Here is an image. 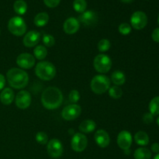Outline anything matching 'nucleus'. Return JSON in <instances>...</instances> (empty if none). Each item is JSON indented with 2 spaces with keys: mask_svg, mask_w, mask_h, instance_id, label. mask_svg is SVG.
I'll return each instance as SVG.
<instances>
[{
  "mask_svg": "<svg viewBox=\"0 0 159 159\" xmlns=\"http://www.w3.org/2000/svg\"><path fill=\"white\" fill-rule=\"evenodd\" d=\"M36 141H37V143H39L40 144H46L48 142V136L46 133L44 132H38V133L36 134Z\"/></svg>",
  "mask_w": 159,
  "mask_h": 159,
  "instance_id": "obj_31",
  "label": "nucleus"
},
{
  "mask_svg": "<svg viewBox=\"0 0 159 159\" xmlns=\"http://www.w3.org/2000/svg\"><path fill=\"white\" fill-rule=\"evenodd\" d=\"M14 100V92L10 88H5L0 93V101L4 105H9Z\"/></svg>",
  "mask_w": 159,
  "mask_h": 159,
  "instance_id": "obj_18",
  "label": "nucleus"
},
{
  "mask_svg": "<svg viewBox=\"0 0 159 159\" xmlns=\"http://www.w3.org/2000/svg\"><path fill=\"white\" fill-rule=\"evenodd\" d=\"M16 64L23 69H30L35 65V57L29 53H22L17 57Z\"/></svg>",
  "mask_w": 159,
  "mask_h": 159,
  "instance_id": "obj_11",
  "label": "nucleus"
},
{
  "mask_svg": "<svg viewBox=\"0 0 159 159\" xmlns=\"http://www.w3.org/2000/svg\"><path fill=\"white\" fill-rule=\"evenodd\" d=\"M63 144L58 139H51L47 144V152L53 158H58L63 154Z\"/></svg>",
  "mask_w": 159,
  "mask_h": 159,
  "instance_id": "obj_9",
  "label": "nucleus"
},
{
  "mask_svg": "<svg viewBox=\"0 0 159 159\" xmlns=\"http://www.w3.org/2000/svg\"><path fill=\"white\" fill-rule=\"evenodd\" d=\"M109 96L111 98L114 99H118L121 98L123 96V91L119 86L117 85H114V86H111L109 89Z\"/></svg>",
  "mask_w": 159,
  "mask_h": 159,
  "instance_id": "obj_28",
  "label": "nucleus"
},
{
  "mask_svg": "<svg viewBox=\"0 0 159 159\" xmlns=\"http://www.w3.org/2000/svg\"><path fill=\"white\" fill-rule=\"evenodd\" d=\"M111 80L115 85H122L126 82V76L124 72L120 71H115L111 75Z\"/></svg>",
  "mask_w": 159,
  "mask_h": 159,
  "instance_id": "obj_22",
  "label": "nucleus"
},
{
  "mask_svg": "<svg viewBox=\"0 0 159 159\" xmlns=\"http://www.w3.org/2000/svg\"><path fill=\"white\" fill-rule=\"evenodd\" d=\"M13 9L19 15H24L27 11V4L24 0H16L14 2Z\"/></svg>",
  "mask_w": 159,
  "mask_h": 159,
  "instance_id": "obj_24",
  "label": "nucleus"
},
{
  "mask_svg": "<svg viewBox=\"0 0 159 159\" xmlns=\"http://www.w3.org/2000/svg\"><path fill=\"white\" fill-rule=\"evenodd\" d=\"M88 145V139L86 136L81 133H76L71 138V147L76 152H82Z\"/></svg>",
  "mask_w": 159,
  "mask_h": 159,
  "instance_id": "obj_8",
  "label": "nucleus"
},
{
  "mask_svg": "<svg viewBox=\"0 0 159 159\" xmlns=\"http://www.w3.org/2000/svg\"><path fill=\"white\" fill-rule=\"evenodd\" d=\"M8 29L13 35L20 37L26 31V25L24 20L20 16H14L8 23Z\"/></svg>",
  "mask_w": 159,
  "mask_h": 159,
  "instance_id": "obj_5",
  "label": "nucleus"
},
{
  "mask_svg": "<svg viewBox=\"0 0 159 159\" xmlns=\"http://www.w3.org/2000/svg\"><path fill=\"white\" fill-rule=\"evenodd\" d=\"M157 124H158L159 127V116L158 117V119H157Z\"/></svg>",
  "mask_w": 159,
  "mask_h": 159,
  "instance_id": "obj_41",
  "label": "nucleus"
},
{
  "mask_svg": "<svg viewBox=\"0 0 159 159\" xmlns=\"http://www.w3.org/2000/svg\"><path fill=\"white\" fill-rule=\"evenodd\" d=\"M154 120V116L150 113H145L143 116V121L146 124H150L153 122Z\"/></svg>",
  "mask_w": 159,
  "mask_h": 159,
  "instance_id": "obj_35",
  "label": "nucleus"
},
{
  "mask_svg": "<svg viewBox=\"0 0 159 159\" xmlns=\"http://www.w3.org/2000/svg\"><path fill=\"white\" fill-rule=\"evenodd\" d=\"M80 27L79 21L76 18L70 17L67 19L63 25V29L67 34H74L77 32Z\"/></svg>",
  "mask_w": 159,
  "mask_h": 159,
  "instance_id": "obj_17",
  "label": "nucleus"
},
{
  "mask_svg": "<svg viewBox=\"0 0 159 159\" xmlns=\"http://www.w3.org/2000/svg\"><path fill=\"white\" fill-rule=\"evenodd\" d=\"M34 55L38 60H43L48 55V50L44 46L38 45L34 50Z\"/></svg>",
  "mask_w": 159,
  "mask_h": 159,
  "instance_id": "obj_26",
  "label": "nucleus"
},
{
  "mask_svg": "<svg viewBox=\"0 0 159 159\" xmlns=\"http://www.w3.org/2000/svg\"><path fill=\"white\" fill-rule=\"evenodd\" d=\"M152 151L154 153L158 154L159 153V143H154L152 145Z\"/></svg>",
  "mask_w": 159,
  "mask_h": 159,
  "instance_id": "obj_38",
  "label": "nucleus"
},
{
  "mask_svg": "<svg viewBox=\"0 0 159 159\" xmlns=\"http://www.w3.org/2000/svg\"><path fill=\"white\" fill-rule=\"evenodd\" d=\"M130 24L132 27L137 30L144 29L148 24L147 15L142 11L134 12L130 17Z\"/></svg>",
  "mask_w": 159,
  "mask_h": 159,
  "instance_id": "obj_7",
  "label": "nucleus"
},
{
  "mask_svg": "<svg viewBox=\"0 0 159 159\" xmlns=\"http://www.w3.org/2000/svg\"><path fill=\"white\" fill-rule=\"evenodd\" d=\"M73 8L77 12L82 13L87 8V2L85 0H74Z\"/></svg>",
  "mask_w": 159,
  "mask_h": 159,
  "instance_id": "obj_27",
  "label": "nucleus"
},
{
  "mask_svg": "<svg viewBox=\"0 0 159 159\" xmlns=\"http://www.w3.org/2000/svg\"><path fill=\"white\" fill-rule=\"evenodd\" d=\"M132 135L127 130H122L117 136V144L122 150H129L132 144Z\"/></svg>",
  "mask_w": 159,
  "mask_h": 159,
  "instance_id": "obj_13",
  "label": "nucleus"
},
{
  "mask_svg": "<svg viewBox=\"0 0 159 159\" xmlns=\"http://www.w3.org/2000/svg\"><path fill=\"white\" fill-rule=\"evenodd\" d=\"M48 21H49V15L47 12H42L36 15V16L34 17V23L38 27H43L46 26Z\"/></svg>",
  "mask_w": 159,
  "mask_h": 159,
  "instance_id": "obj_20",
  "label": "nucleus"
},
{
  "mask_svg": "<svg viewBox=\"0 0 159 159\" xmlns=\"http://www.w3.org/2000/svg\"><path fill=\"white\" fill-rule=\"evenodd\" d=\"M149 112L153 116L159 115V96H155L151 100L148 106Z\"/></svg>",
  "mask_w": 159,
  "mask_h": 159,
  "instance_id": "obj_25",
  "label": "nucleus"
},
{
  "mask_svg": "<svg viewBox=\"0 0 159 159\" xmlns=\"http://www.w3.org/2000/svg\"><path fill=\"white\" fill-rule=\"evenodd\" d=\"M118 30L122 35H128L131 32V26L127 23H123L120 25Z\"/></svg>",
  "mask_w": 159,
  "mask_h": 159,
  "instance_id": "obj_32",
  "label": "nucleus"
},
{
  "mask_svg": "<svg viewBox=\"0 0 159 159\" xmlns=\"http://www.w3.org/2000/svg\"><path fill=\"white\" fill-rule=\"evenodd\" d=\"M98 17L94 11L88 10L82 12L79 17V21L85 26H92L97 22Z\"/></svg>",
  "mask_w": 159,
  "mask_h": 159,
  "instance_id": "obj_16",
  "label": "nucleus"
},
{
  "mask_svg": "<svg viewBox=\"0 0 159 159\" xmlns=\"http://www.w3.org/2000/svg\"><path fill=\"white\" fill-rule=\"evenodd\" d=\"M40 40V34L36 30L29 31L24 36L23 43L26 48H33L35 47Z\"/></svg>",
  "mask_w": 159,
  "mask_h": 159,
  "instance_id": "obj_14",
  "label": "nucleus"
},
{
  "mask_svg": "<svg viewBox=\"0 0 159 159\" xmlns=\"http://www.w3.org/2000/svg\"><path fill=\"white\" fill-rule=\"evenodd\" d=\"M5 85H6V79L3 75L0 74V90L4 89Z\"/></svg>",
  "mask_w": 159,
  "mask_h": 159,
  "instance_id": "obj_37",
  "label": "nucleus"
},
{
  "mask_svg": "<svg viewBox=\"0 0 159 159\" xmlns=\"http://www.w3.org/2000/svg\"><path fill=\"white\" fill-rule=\"evenodd\" d=\"M152 40L156 43H159V27L155 28L152 34Z\"/></svg>",
  "mask_w": 159,
  "mask_h": 159,
  "instance_id": "obj_36",
  "label": "nucleus"
},
{
  "mask_svg": "<svg viewBox=\"0 0 159 159\" xmlns=\"http://www.w3.org/2000/svg\"><path fill=\"white\" fill-rule=\"evenodd\" d=\"M42 41L45 46L51 48V47L54 46L55 43V39L51 34H43V37H42Z\"/></svg>",
  "mask_w": 159,
  "mask_h": 159,
  "instance_id": "obj_30",
  "label": "nucleus"
},
{
  "mask_svg": "<svg viewBox=\"0 0 159 159\" xmlns=\"http://www.w3.org/2000/svg\"><path fill=\"white\" fill-rule=\"evenodd\" d=\"M44 4L49 8H55L60 3L61 0H43Z\"/></svg>",
  "mask_w": 159,
  "mask_h": 159,
  "instance_id": "obj_34",
  "label": "nucleus"
},
{
  "mask_svg": "<svg viewBox=\"0 0 159 159\" xmlns=\"http://www.w3.org/2000/svg\"><path fill=\"white\" fill-rule=\"evenodd\" d=\"M94 139L96 144L102 148H105L110 144V138L109 134L106 130L100 129L95 133Z\"/></svg>",
  "mask_w": 159,
  "mask_h": 159,
  "instance_id": "obj_15",
  "label": "nucleus"
},
{
  "mask_svg": "<svg viewBox=\"0 0 159 159\" xmlns=\"http://www.w3.org/2000/svg\"><path fill=\"white\" fill-rule=\"evenodd\" d=\"M134 157L135 159H151L152 152L146 148H139L134 152Z\"/></svg>",
  "mask_w": 159,
  "mask_h": 159,
  "instance_id": "obj_23",
  "label": "nucleus"
},
{
  "mask_svg": "<svg viewBox=\"0 0 159 159\" xmlns=\"http://www.w3.org/2000/svg\"><path fill=\"white\" fill-rule=\"evenodd\" d=\"M6 78L9 85L16 89L25 88L29 82L28 74L21 68H13L9 69L6 73Z\"/></svg>",
  "mask_w": 159,
  "mask_h": 159,
  "instance_id": "obj_2",
  "label": "nucleus"
},
{
  "mask_svg": "<svg viewBox=\"0 0 159 159\" xmlns=\"http://www.w3.org/2000/svg\"><path fill=\"white\" fill-rule=\"evenodd\" d=\"M134 141L138 145L146 146L149 143V137L144 131H138L134 135Z\"/></svg>",
  "mask_w": 159,
  "mask_h": 159,
  "instance_id": "obj_21",
  "label": "nucleus"
},
{
  "mask_svg": "<svg viewBox=\"0 0 159 159\" xmlns=\"http://www.w3.org/2000/svg\"><path fill=\"white\" fill-rule=\"evenodd\" d=\"M91 89L95 94L101 95L108 91L110 87V80L104 75H98L93 77L90 82Z\"/></svg>",
  "mask_w": 159,
  "mask_h": 159,
  "instance_id": "obj_4",
  "label": "nucleus"
},
{
  "mask_svg": "<svg viewBox=\"0 0 159 159\" xmlns=\"http://www.w3.org/2000/svg\"><path fill=\"white\" fill-rule=\"evenodd\" d=\"M110 47H111V43H110V40L107 39H102L98 43V50L100 52H106V51H109Z\"/></svg>",
  "mask_w": 159,
  "mask_h": 159,
  "instance_id": "obj_29",
  "label": "nucleus"
},
{
  "mask_svg": "<svg viewBox=\"0 0 159 159\" xmlns=\"http://www.w3.org/2000/svg\"><path fill=\"white\" fill-rule=\"evenodd\" d=\"M82 113V108L78 104H71L62 110L61 116L65 120H73L79 117Z\"/></svg>",
  "mask_w": 159,
  "mask_h": 159,
  "instance_id": "obj_10",
  "label": "nucleus"
},
{
  "mask_svg": "<svg viewBox=\"0 0 159 159\" xmlns=\"http://www.w3.org/2000/svg\"><path fill=\"white\" fill-rule=\"evenodd\" d=\"M121 1L124 3H130L133 0H121Z\"/></svg>",
  "mask_w": 159,
  "mask_h": 159,
  "instance_id": "obj_39",
  "label": "nucleus"
},
{
  "mask_svg": "<svg viewBox=\"0 0 159 159\" xmlns=\"http://www.w3.org/2000/svg\"><path fill=\"white\" fill-rule=\"evenodd\" d=\"M68 98H69L70 102H71L74 104H76V102H79V99H80V94H79V92L76 89L71 90V91L70 92Z\"/></svg>",
  "mask_w": 159,
  "mask_h": 159,
  "instance_id": "obj_33",
  "label": "nucleus"
},
{
  "mask_svg": "<svg viewBox=\"0 0 159 159\" xmlns=\"http://www.w3.org/2000/svg\"><path fill=\"white\" fill-rule=\"evenodd\" d=\"M93 65L96 71L101 74H105L108 72L111 68L112 60L107 54H98L93 61Z\"/></svg>",
  "mask_w": 159,
  "mask_h": 159,
  "instance_id": "obj_6",
  "label": "nucleus"
},
{
  "mask_svg": "<svg viewBox=\"0 0 159 159\" xmlns=\"http://www.w3.org/2000/svg\"><path fill=\"white\" fill-rule=\"evenodd\" d=\"M96 127V124L95 121L92 120H85L82 121L79 125V129L80 131L82 133L89 134L91 132L94 131Z\"/></svg>",
  "mask_w": 159,
  "mask_h": 159,
  "instance_id": "obj_19",
  "label": "nucleus"
},
{
  "mask_svg": "<svg viewBox=\"0 0 159 159\" xmlns=\"http://www.w3.org/2000/svg\"><path fill=\"white\" fill-rule=\"evenodd\" d=\"M154 159H159V153L157 154V155H155V158H154Z\"/></svg>",
  "mask_w": 159,
  "mask_h": 159,
  "instance_id": "obj_40",
  "label": "nucleus"
},
{
  "mask_svg": "<svg viewBox=\"0 0 159 159\" xmlns=\"http://www.w3.org/2000/svg\"><path fill=\"white\" fill-rule=\"evenodd\" d=\"M158 24H159V15H158Z\"/></svg>",
  "mask_w": 159,
  "mask_h": 159,
  "instance_id": "obj_42",
  "label": "nucleus"
},
{
  "mask_svg": "<svg viewBox=\"0 0 159 159\" xmlns=\"http://www.w3.org/2000/svg\"><path fill=\"white\" fill-rule=\"evenodd\" d=\"M63 102V95L58 88L51 86L47 88L41 95V102L48 110L58 108Z\"/></svg>",
  "mask_w": 159,
  "mask_h": 159,
  "instance_id": "obj_1",
  "label": "nucleus"
},
{
  "mask_svg": "<svg viewBox=\"0 0 159 159\" xmlns=\"http://www.w3.org/2000/svg\"><path fill=\"white\" fill-rule=\"evenodd\" d=\"M35 74L41 80L50 81L56 75V68L49 61H40L36 65Z\"/></svg>",
  "mask_w": 159,
  "mask_h": 159,
  "instance_id": "obj_3",
  "label": "nucleus"
},
{
  "mask_svg": "<svg viewBox=\"0 0 159 159\" xmlns=\"http://www.w3.org/2000/svg\"><path fill=\"white\" fill-rule=\"evenodd\" d=\"M16 105L21 110H25L30 106L31 95L26 90H22L17 93L15 98Z\"/></svg>",
  "mask_w": 159,
  "mask_h": 159,
  "instance_id": "obj_12",
  "label": "nucleus"
}]
</instances>
